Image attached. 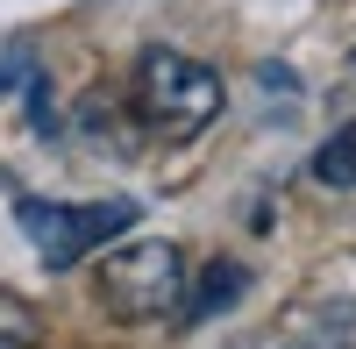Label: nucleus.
I'll list each match as a JSON object with an SVG mask.
<instances>
[{"mask_svg":"<svg viewBox=\"0 0 356 349\" xmlns=\"http://www.w3.org/2000/svg\"><path fill=\"white\" fill-rule=\"evenodd\" d=\"M129 107H136V122L150 136L193 143L221 114V72L200 65V57H186V50H143L136 79H129Z\"/></svg>","mask_w":356,"mask_h":349,"instance_id":"f257e3e1","label":"nucleus"},{"mask_svg":"<svg viewBox=\"0 0 356 349\" xmlns=\"http://www.w3.org/2000/svg\"><path fill=\"white\" fill-rule=\"evenodd\" d=\"M93 300H100L107 321H122V328L178 314V300H186V257H178V243H122L114 257H100Z\"/></svg>","mask_w":356,"mask_h":349,"instance_id":"f03ea898","label":"nucleus"},{"mask_svg":"<svg viewBox=\"0 0 356 349\" xmlns=\"http://www.w3.org/2000/svg\"><path fill=\"white\" fill-rule=\"evenodd\" d=\"M15 221L50 271H72L136 221V200H15Z\"/></svg>","mask_w":356,"mask_h":349,"instance_id":"7ed1b4c3","label":"nucleus"},{"mask_svg":"<svg viewBox=\"0 0 356 349\" xmlns=\"http://www.w3.org/2000/svg\"><path fill=\"white\" fill-rule=\"evenodd\" d=\"M278 349H356V300H321L307 314H292Z\"/></svg>","mask_w":356,"mask_h":349,"instance_id":"20e7f679","label":"nucleus"},{"mask_svg":"<svg viewBox=\"0 0 356 349\" xmlns=\"http://www.w3.org/2000/svg\"><path fill=\"white\" fill-rule=\"evenodd\" d=\"M243 293H250V271L235 264V257H214V264L200 271V285H193L186 300H178V321H186V328H200V321H214L221 307H235Z\"/></svg>","mask_w":356,"mask_h":349,"instance_id":"39448f33","label":"nucleus"},{"mask_svg":"<svg viewBox=\"0 0 356 349\" xmlns=\"http://www.w3.org/2000/svg\"><path fill=\"white\" fill-rule=\"evenodd\" d=\"M314 186H328V193H349V186H356V122L335 129V136L314 150Z\"/></svg>","mask_w":356,"mask_h":349,"instance_id":"423d86ee","label":"nucleus"},{"mask_svg":"<svg viewBox=\"0 0 356 349\" xmlns=\"http://www.w3.org/2000/svg\"><path fill=\"white\" fill-rule=\"evenodd\" d=\"M43 321H36V307L15 300V293H0V349H36Z\"/></svg>","mask_w":356,"mask_h":349,"instance_id":"0eeeda50","label":"nucleus"},{"mask_svg":"<svg viewBox=\"0 0 356 349\" xmlns=\"http://www.w3.org/2000/svg\"><path fill=\"white\" fill-rule=\"evenodd\" d=\"M22 93H29V129H36V136H50V129H57V107H50V79H43L36 65H29Z\"/></svg>","mask_w":356,"mask_h":349,"instance_id":"6e6552de","label":"nucleus"},{"mask_svg":"<svg viewBox=\"0 0 356 349\" xmlns=\"http://www.w3.org/2000/svg\"><path fill=\"white\" fill-rule=\"evenodd\" d=\"M29 79V57H0V93H8V86H22Z\"/></svg>","mask_w":356,"mask_h":349,"instance_id":"1a4fd4ad","label":"nucleus"}]
</instances>
